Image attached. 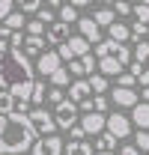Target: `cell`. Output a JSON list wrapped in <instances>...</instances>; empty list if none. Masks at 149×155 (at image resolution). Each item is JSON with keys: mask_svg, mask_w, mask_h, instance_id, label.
Here are the masks:
<instances>
[{"mask_svg": "<svg viewBox=\"0 0 149 155\" xmlns=\"http://www.w3.org/2000/svg\"><path fill=\"white\" fill-rule=\"evenodd\" d=\"M90 93H95V96H104L108 93V78H101V75H90Z\"/></svg>", "mask_w": 149, "mask_h": 155, "instance_id": "cell-20", "label": "cell"}, {"mask_svg": "<svg viewBox=\"0 0 149 155\" xmlns=\"http://www.w3.org/2000/svg\"><path fill=\"white\" fill-rule=\"evenodd\" d=\"M108 104H111V98L108 96H93V114H108Z\"/></svg>", "mask_w": 149, "mask_h": 155, "instance_id": "cell-28", "label": "cell"}, {"mask_svg": "<svg viewBox=\"0 0 149 155\" xmlns=\"http://www.w3.org/2000/svg\"><path fill=\"white\" fill-rule=\"evenodd\" d=\"M78 18H81V15H78V9H74L72 3H63V6H60V21H63V24H66V27H69V24H78Z\"/></svg>", "mask_w": 149, "mask_h": 155, "instance_id": "cell-21", "label": "cell"}, {"mask_svg": "<svg viewBox=\"0 0 149 155\" xmlns=\"http://www.w3.org/2000/svg\"><path fill=\"white\" fill-rule=\"evenodd\" d=\"M42 48H45V39L42 36H27L24 39V54H27V57H30V54H39Z\"/></svg>", "mask_w": 149, "mask_h": 155, "instance_id": "cell-22", "label": "cell"}, {"mask_svg": "<svg viewBox=\"0 0 149 155\" xmlns=\"http://www.w3.org/2000/svg\"><path fill=\"white\" fill-rule=\"evenodd\" d=\"M113 146H116V137L98 134V140H95V149H98V152H113Z\"/></svg>", "mask_w": 149, "mask_h": 155, "instance_id": "cell-27", "label": "cell"}, {"mask_svg": "<svg viewBox=\"0 0 149 155\" xmlns=\"http://www.w3.org/2000/svg\"><path fill=\"white\" fill-rule=\"evenodd\" d=\"M111 101H116L119 107H134V104H137L140 98H137V93H134V90H122V87H113Z\"/></svg>", "mask_w": 149, "mask_h": 155, "instance_id": "cell-11", "label": "cell"}, {"mask_svg": "<svg viewBox=\"0 0 149 155\" xmlns=\"http://www.w3.org/2000/svg\"><path fill=\"white\" fill-rule=\"evenodd\" d=\"M48 101H54V104H60V101H63V93H60V90H51V93H48Z\"/></svg>", "mask_w": 149, "mask_h": 155, "instance_id": "cell-43", "label": "cell"}, {"mask_svg": "<svg viewBox=\"0 0 149 155\" xmlns=\"http://www.w3.org/2000/svg\"><path fill=\"white\" fill-rule=\"evenodd\" d=\"M30 101H36V104H42V101H45V84H42V81H36V84H33V96H30Z\"/></svg>", "mask_w": 149, "mask_h": 155, "instance_id": "cell-31", "label": "cell"}, {"mask_svg": "<svg viewBox=\"0 0 149 155\" xmlns=\"http://www.w3.org/2000/svg\"><path fill=\"white\" fill-rule=\"evenodd\" d=\"M90 96H93V93H90V84H87V81H74L72 87H69V101H74V104L87 101Z\"/></svg>", "mask_w": 149, "mask_h": 155, "instance_id": "cell-13", "label": "cell"}, {"mask_svg": "<svg viewBox=\"0 0 149 155\" xmlns=\"http://www.w3.org/2000/svg\"><path fill=\"white\" fill-rule=\"evenodd\" d=\"M108 33H111V42H116V45H125L131 36V27H125V24H119V21H113L111 27H108Z\"/></svg>", "mask_w": 149, "mask_h": 155, "instance_id": "cell-15", "label": "cell"}, {"mask_svg": "<svg viewBox=\"0 0 149 155\" xmlns=\"http://www.w3.org/2000/svg\"><path fill=\"white\" fill-rule=\"evenodd\" d=\"M45 39H48L51 45H57V48H60V45H66V42H69V27H66L63 21H54V24L45 30Z\"/></svg>", "mask_w": 149, "mask_h": 155, "instance_id": "cell-8", "label": "cell"}, {"mask_svg": "<svg viewBox=\"0 0 149 155\" xmlns=\"http://www.w3.org/2000/svg\"><path fill=\"white\" fill-rule=\"evenodd\" d=\"M12 12H15V3L12 0H0V21H6Z\"/></svg>", "mask_w": 149, "mask_h": 155, "instance_id": "cell-35", "label": "cell"}, {"mask_svg": "<svg viewBox=\"0 0 149 155\" xmlns=\"http://www.w3.org/2000/svg\"><path fill=\"white\" fill-rule=\"evenodd\" d=\"M15 114V98L9 90H0V116H12Z\"/></svg>", "mask_w": 149, "mask_h": 155, "instance_id": "cell-17", "label": "cell"}, {"mask_svg": "<svg viewBox=\"0 0 149 155\" xmlns=\"http://www.w3.org/2000/svg\"><path fill=\"white\" fill-rule=\"evenodd\" d=\"M27 30H30V36H42V33H45V27H42L39 21H30V24H27Z\"/></svg>", "mask_w": 149, "mask_h": 155, "instance_id": "cell-41", "label": "cell"}, {"mask_svg": "<svg viewBox=\"0 0 149 155\" xmlns=\"http://www.w3.org/2000/svg\"><path fill=\"white\" fill-rule=\"evenodd\" d=\"M104 122H108V116H101V114H87L84 119H81V128H84V134H101Z\"/></svg>", "mask_w": 149, "mask_h": 155, "instance_id": "cell-10", "label": "cell"}, {"mask_svg": "<svg viewBox=\"0 0 149 155\" xmlns=\"http://www.w3.org/2000/svg\"><path fill=\"white\" fill-rule=\"evenodd\" d=\"M131 12L137 15L140 24H146V27H149V0H143V3H131Z\"/></svg>", "mask_w": 149, "mask_h": 155, "instance_id": "cell-25", "label": "cell"}, {"mask_svg": "<svg viewBox=\"0 0 149 155\" xmlns=\"http://www.w3.org/2000/svg\"><path fill=\"white\" fill-rule=\"evenodd\" d=\"M98 69H101V75H122V63L119 60H113V57H104V60H98Z\"/></svg>", "mask_w": 149, "mask_h": 155, "instance_id": "cell-16", "label": "cell"}, {"mask_svg": "<svg viewBox=\"0 0 149 155\" xmlns=\"http://www.w3.org/2000/svg\"><path fill=\"white\" fill-rule=\"evenodd\" d=\"M3 27H6L9 33H21V27H27V21H24V15H21V12H12L9 18L3 21Z\"/></svg>", "mask_w": 149, "mask_h": 155, "instance_id": "cell-18", "label": "cell"}, {"mask_svg": "<svg viewBox=\"0 0 149 155\" xmlns=\"http://www.w3.org/2000/svg\"><path fill=\"white\" fill-rule=\"evenodd\" d=\"M95 155H113V152H95Z\"/></svg>", "mask_w": 149, "mask_h": 155, "instance_id": "cell-46", "label": "cell"}, {"mask_svg": "<svg viewBox=\"0 0 149 155\" xmlns=\"http://www.w3.org/2000/svg\"><path fill=\"white\" fill-rule=\"evenodd\" d=\"M54 122H57V128H74L78 125V104L74 101H69V98H63L60 104H57V110H54Z\"/></svg>", "mask_w": 149, "mask_h": 155, "instance_id": "cell-4", "label": "cell"}, {"mask_svg": "<svg viewBox=\"0 0 149 155\" xmlns=\"http://www.w3.org/2000/svg\"><path fill=\"white\" fill-rule=\"evenodd\" d=\"M63 155H93V146H90L87 140H81V143H69V146L63 149Z\"/></svg>", "mask_w": 149, "mask_h": 155, "instance_id": "cell-24", "label": "cell"}, {"mask_svg": "<svg viewBox=\"0 0 149 155\" xmlns=\"http://www.w3.org/2000/svg\"><path fill=\"white\" fill-rule=\"evenodd\" d=\"M140 101H146V104H149V87L143 90V98H140Z\"/></svg>", "mask_w": 149, "mask_h": 155, "instance_id": "cell-45", "label": "cell"}, {"mask_svg": "<svg viewBox=\"0 0 149 155\" xmlns=\"http://www.w3.org/2000/svg\"><path fill=\"white\" fill-rule=\"evenodd\" d=\"M30 125L36 128V134H42V137H51L57 131V122H54V114H48L45 107H33L30 110Z\"/></svg>", "mask_w": 149, "mask_h": 155, "instance_id": "cell-3", "label": "cell"}, {"mask_svg": "<svg viewBox=\"0 0 149 155\" xmlns=\"http://www.w3.org/2000/svg\"><path fill=\"white\" fill-rule=\"evenodd\" d=\"M93 21L98 24V27H111V24H113V9H111V6H101V9H95Z\"/></svg>", "mask_w": 149, "mask_h": 155, "instance_id": "cell-19", "label": "cell"}, {"mask_svg": "<svg viewBox=\"0 0 149 155\" xmlns=\"http://www.w3.org/2000/svg\"><path fill=\"white\" fill-rule=\"evenodd\" d=\"M66 45H69V51H72L74 60H81V57H87V54H90V42H87L84 36H69Z\"/></svg>", "mask_w": 149, "mask_h": 155, "instance_id": "cell-14", "label": "cell"}, {"mask_svg": "<svg viewBox=\"0 0 149 155\" xmlns=\"http://www.w3.org/2000/svg\"><path fill=\"white\" fill-rule=\"evenodd\" d=\"M21 45H24V36H21V33H12V36H9V48H12V51H21Z\"/></svg>", "mask_w": 149, "mask_h": 155, "instance_id": "cell-39", "label": "cell"}, {"mask_svg": "<svg viewBox=\"0 0 149 155\" xmlns=\"http://www.w3.org/2000/svg\"><path fill=\"white\" fill-rule=\"evenodd\" d=\"M15 6L21 9V15H33V12L39 15V9H42L45 3H42V0H21V3H15Z\"/></svg>", "mask_w": 149, "mask_h": 155, "instance_id": "cell-26", "label": "cell"}, {"mask_svg": "<svg viewBox=\"0 0 149 155\" xmlns=\"http://www.w3.org/2000/svg\"><path fill=\"white\" fill-rule=\"evenodd\" d=\"M57 69H63V60L57 57V51H45V54H39V60H36V72H39V75L51 78Z\"/></svg>", "mask_w": 149, "mask_h": 155, "instance_id": "cell-7", "label": "cell"}, {"mask_svg": "<svg viewBox=\"0 0 149 155\" xmlns=\"http://www.w3.org/2000/svg\"><path fill=\"white\" fill-rule=\"evenodd\" d=\"M81 63H84V72H87V75H93L95 69H98V60H95L93 54H87V57H81Z\"/></svg>", "mask_w": 149, "mask_h": 155, "instance_id": "cell-34", "label": "cell"}, {"mask_svg": "<svg viewBox=\"0 0 149 155\" xmlns=\"http://www.w3.org/2000/svg\"><path fill=\"white\" fill-rule=\"evenodd\" d=\"M78 36H84L87 42H95L98 45V39H101V30H98V24H95L93 18H78Z\"/></svg>", "mask_w": 149, "mask_h": 155, "instance_id": "cell-9", "label": "cell"}, {"mask_svg": "<svg viewBox=\"0 0 149 155\" xmlns=\"http://www.w3.org/2000/svg\"><path fill=\"white\" fill-rule=\"evenodd\" d=\"M134 149H137V152H149V131H137V137H134Z\"/></svg>", "mask_w": 149, "mask_h": 155, "instance_id": "cell-29", "label": "cell"}, {"mask_svg": "<svg viewBox=\"0 0 149 155\" xmlns=\"http://www.w3.org/2000/svg\"><path fill=\"white\" fill-rule=\"evenodd\" d=\"M36 66L24 51H0V90H12L18 84H33L36 81Z\"/></svg>", "mask_w": 149, "mask_h": 155, "instance_id": "cell-2", "label": "cell"}, {"mask_svg": "<svg viewBox=\"0 0 149 155\" xmlns=\"http://www.w3.org/2000/svg\"><path fill=\"white\" fill-rule=\"evenodd\" d=\"M66 72H72L74 78H84V75H87V72H84V63H81V60H72V63H69V69H66Z\"/></svg>", "mask_w": 149, "mask_h": 155, "instance_id": "cell-37", "label": "cell"}, {"mask_svg": "<svg viewBox=\"0 0 149 155\" xmlns=\"http://www.w3.org/2000/svg\"><path fill=\"white\" fill-rule=\"evenodd\" d=\"M134 84H137V81H134L128 72H122V75L116 78V87H122V90H134Z\"/></svg>", "mask_w": 149, "mask_h": 155, "instance_id": "cell-33", "label": "cell"}, {"mask_svg": "<svg viewBox=\"0 0 149 155\" xmlns=\"http://www.w3.org/2000/svg\"><path fill=\"white\" fill-rule=\"evenodd\" d=\"M63 149H66V143L57 134H51V137H39L30 149V155H63Z\"/></svg>", "mask_w": 149, "mask_h": 155, "instance_id": "cell-5", "label": "cell"}, {"mask_svg": "<svg viewBox=\"0 0 149 155\" xmlns=\"http://www.w3.org/2000/svg\"><path fill=\"white\" fill-rule=\"evenodd\" d=\"M51 84H54L57 90H60V87H66V84H69V72H66V69H57L54 75H51Z\"/></svg>", "mask_w": 149, "mask_h": 155, "instance_id": "cell-30", "label": "cell"}, {"mask_svg": "<svg viewBox=\"0 0 149 155\" xmlns=\"http://www.w3.org/2000/svg\"><path fill=\"white\" fill-rule=\"evenodd\" d=\"M146 66H149V63H146Z\"/></svg>", "mask_w": 149, "mask_h": 155, "instance_id": "cell-47", "label": "cell"}, {"mask_svg": "<svg viewBox=\"0 0 149 155\" xmlns=\"http://www.w3.org/2000/svg\"><path fill=\"white\" fill-rule=\"evenodd\" d=\"M131 122L140 125V131H149V104L146 101H137L134 110H131Z\"/></svg>", "mask_w": 149, "mask_h": 155, "instance_id": "cell-12", "label": "cell"}, {"mask_svg": "<svg viewBox=\"0 0 149 155\" xmlns=\"http://www.w3.org/2000/svg\"><path fill=\"white\" fill-rule=\"evenodd\" d=\"M39 140L36 128L30 125V116H0V155H21L30 152Z\"/></svg>", "mask_w": 149, "mask_h": 155, "instance_id": "cell-1", "label": "cell"}, {"mask_svg": "<svg viewBox=\"0 0 149 155\" xmlns=\"http://www.w3.org/2000/svg\"><path fill=\"white\" fill-rule=\"evenodd\" d=\"M9 36H12V33H9L6 27H0V51H9Z\"/></svg>", "mask_w": 149, "mask_h": 155, "instance_id": "cell-40", "label": "cell"}, {"mask_svg": "<svg viewBox=\"0 0 149 155\" xmlns=\"http://www.w3.org/2000/svg\"><path fill=\"white\" fill-rule=\"evenodd\" d=\"M137 84H140L143 90H146V87H149V69H143V72L137 75Z\"/></svg>", "mask_w": 149, "mask_h": 155, "instance_id": "cell-42", "label": "cell"}, {"mask_svg": "<svg viewBox=\"0 0 149 155\" xmlns=\"http://www.w3.org/2000/svg\"><path fill=\"white\" fill-rule=\"evenodd\" d=\"M36 21H39V24H42V27H45V24H48V27H51V24H54V12H51V9H45V6H42V9H39V15H36Z\"/></svg>", "mask_w": 149, "mask_h": 155, "instance_id": "cell-32", "label": "cell"}, {"mask_svg": "<svg viewBox=\"0 0 149 155\" xmlns=\"http://www.w3.org/2000/svg\"><path fill=\"white\" fill-rule=\"evenodd\" d=\"M131 60H134L137 66H143V63H149V42H137V48L131 51Z\"/></svg>", "mask_w": 149, "mask_h": 155, "instance_id": "cell-23", "label": "cell"}, {"mask_svg": "<svg viewBox=\"0 0 149 155\" xmlns=\"http://www.w3.org/2000/svg\"><path fill=\"white\" fill-rule=\"evenodd\" d=\"M119 155H140V152H137L134 146H122V149H119Z\"/></svg>", "mask_w": 149, "mask_h": 155, "instance_id": "cell-44", "label": "cell"}, {"mask_svg": "<svg viewBox=\"0 0 149 155\" xmlns=\"http://www.w3.org/2000/svg\"><path fill=\"white\" fill-rule=\"evenodd\" d=\"M104 128H108V134L116 137V140H125V137L131 134V122H128V116H122V114H111L108 122H104Z\"/></svg>", "mask_w": 149, "mask_h": 155, "instance_id": "cell-6", "label": "cell"}, {"mask_svg": "<svg viewBox=\"0 0 149 155\" xmlns=\"http://www.w3.org/2000/svg\"><path fill=\"white\" fill-rule=\"evenodd\" d=\"M146 33H149V27H146V24H140V21L131 27V36L137 39V42H143V36H146Z\"/></svg>", "mask_w": 149, "mask_h": 155, "instance_id": "cell-36", "label": "cell"}, {"mask_svg": "<svg viewBox=\"0 0 149 155\" xmlns=\"http://www.w3.org/2000/svg\"><path fill=\"white\" fill-rule=\"evenodd\" d=\"M113 12H119V15H128L131 12V3H125V0H116V3H111Z\"/></svg>", "mask_w": 149, "mask_h": 155, "instance_id": "cell-38", "label": "cell"}]
</instances>
